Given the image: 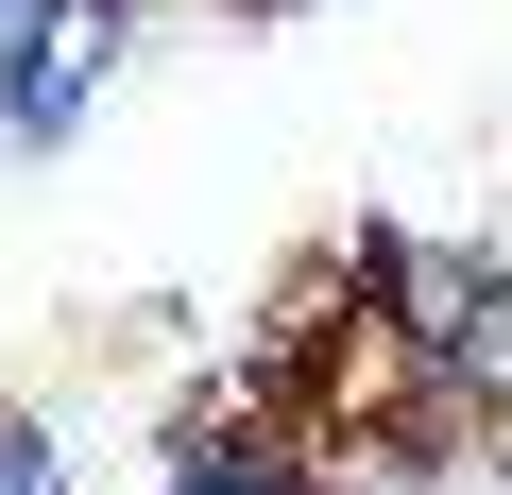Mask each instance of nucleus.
<instances>
[{
  "mask_svg": "<svg viewBox=\"0 0 512 495\" xmlns=\"http://www.w3.org/2000/svg\"><path fill=\"white\" fill-rule=\"evenodd\" d=\"M35 35H52V0H0V86L35 69Z\"/></svg>",
  "mask_w": 512,
  "mask_h": 495,
  "instance_id": "20e7f679",
  "label": "nucleus"
},
{
  "mask_svg": "<svg viewBox=\"0 0 512 495\" xmlns=\"http://www.w3.org/2000/svg\"><path fill=\"white\" fill-rule=\"evenodd\" d=\"M0 495H69V461H52V427H35V410H0Z\"/></svg>",
  "mask_w": 512,
  "mask_h": 495,
  "instance_id": "7ed1b4c3",
  "label": "nucleus"
},
{
  "mask_svg": "<svg viewBox=\"0 0 512 495\" xmlns=\"http://www.w3.org/2000/svg\"><path fill=\"white\" fill-rule=\"evenodd\" d=\"M239 18H291V0H239Z\"/></svg>",
  "mask_w": 512,
  "mask_h": 495,
  "instance_id": "39448f33",
  "label": "nucleus"
},
{
  "mask_svg": "<svg viewBox=\"0 0 512 495\" xmlns=\"http://www.w3.org/2000/svg\"><path fill=\"white\" fill-rule=\"evenodd\" d=\"M137 52V0H52V35H35V69L0 86V137H86V103H103V69Z\"/></svg>",
  "mask_w": 512,
  "mask_h": 495,
  "instance_id": "f257e3e1",
  "label": "nucleus"
},
{
  "mask_svg": "<svg viewBox=\"0 0 512 495\" xmlns=\"http://www.w3.org/2000/svg\"><path fill=\"white\" fill-rule=\"evenodd\" d=\"M171 495H308V478H291V444H274V427H188Z\"/></svg>",
  "mask_w": 512,
  "mask_h": 495,
  "instance_id": "f03ea898",
  "label": "nucleus"
}]
</instances>
